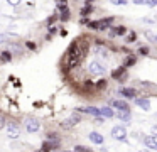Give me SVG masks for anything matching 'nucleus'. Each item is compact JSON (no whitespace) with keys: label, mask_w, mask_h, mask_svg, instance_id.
<instances>
[{"label":"nucleus","mask_w":157,"mask_h":152,"mask_svg":"<svg viewBox=\"0 0 157 152\" xmlns=\"http://www.w3.org/2000/svg\"><path fill=\"white\" fill-rule=\"evenodd\" d=\"M7 135H9L10 138H17L19 135H21V130H19V127H17V125L10 123V125L7 127Z\"/></svg>","instance_id":"7"},{"label":"nucleus","mask_w":157,"mask_h":152,"mask_svg":"<svg viewBox=\"0 0 157 152\" xmlns=\"http://www.w3.org/2000/svg\"><path fill=\"white\" fill-rule=\"evenodd\" d=\"M113 22V17H106V19H100V20H93V22H88V27L93 30H103L106 27H110V24Z\"/></svg>","instance_id":"1"},{"label":"nucleus","mask_w":157,"mask_h":152,"mask_svg":"<svg viewBox=\"0 0 157 152\" xmlns=\"http://www.w3.org/2000/svg\"><path fill=\"white\" fill-rule=\"evenodd\" d=\"M48 140H58V134H54V132L48 134Z\"/></svg>","instance_id":"26"},{"label":"nucleus","mask_w":157,"mask_h":152,"mask_svg":"<svg viewBox=\"0 0 157 152\" xmlns=\"http://www.w3.org/2000/svg\"><path fill=\"white\" fill-rule=\"evenodd\" d=\"M112 137L115 138V140H127V130L125 127H122V125H115V127L112 128Z\"/></svg>","instance_id":"2"},{"label":"nucleus","mask_w":157,"mask_h":152,"mask_svg":"<svg viewBox=\"0 0 157 152\" xmlns=\"http://www.w3.org/2000/svg\"><path fill=\"white\" fill-rule=\"evenodd\" d=\"M135 37H137L135 32H130L128 36H127V42H133V41H135Z\"/></svg>","instance_id":"22"},{"label":"nucleus","mask_w":157,"mask_h":152,"mask_svg":"<svg viewBox=\"0 0 157 152\" xmlns=\"http://www.w3.org/2000/svg\"><path fill=\"white\" fill-rule=\"evenodd\" d=\"M9 2V5H12V7H17L19 3H21V0H7Z\"/></svg>","instance_id":"27"},{"label":"nucleus","mask_w":157,"mask_h":152,"mask_svg":"<svg viewBox=\"0 0 157 152\" xmlns=\"http://www.w3.org/2000/svg\"><path fill=\"white\" fill-rule=\"evenodd\" d=\"M88 71H90V74H91V76H100V74L105 73V68H103L98 61H91V63H90V66H88Z\"/></svg>","instance_id":"3"},{"label":"nucleus","mask_w":157,"mask_h":152,"mask_svg":"<svg viewBox=\"0 0 157 152\" xmlns=\"http://www.w3.org/2000/svg\"><path fill=\"white\" fill-rule=\"evenodd\" d=\"M144 34H145V37H147V39L150 41V42H157V36H155V34L152 32V30H145V32H144Z\"/></svg>","instance_id":"17"},{"label":"nucleus","mask_w":157,"mask_h":152,"mask_svg":"<svg viewBox=\"0 0 157 152\" xmlns=\"http://www.w3.org/2000/svg\"><path fill=\"white\" fill-rule=\"evenodd\" d=\"M75 152H91V149L85 147V145H76V147H75Z\"/></svg>","instance_id":"20"},{"label":"nucleus","mask_w":157,"mask_h":152,"mask_svg":"<svg viewBox=\"0 0 157 152\" xmlns=\"http://www.w3.org/2000/svg\"><path fill=\"white\" fill-rule=\"evenodd\" d=\"M12 59V53L10 51H4L2 53V61H10Z\"/></svg>","instance_id":"19"},{"label":"nucleus","mask_w":157,"mask_h":152,"mask_svg":"<svg viewBox=\"0 0 157 152\" xmlns=\"http://www.w3.org/2000/svg\"><path fill=\"white\" fill-rule=\"evenodd\" d=\"M95 123H103V118L100 117V115H98V117L95 118Z\"/></svg>","instance_id":"34"},{"label":"nucleus","mask_w":157,"mask_h":152,"mask_svg":"<svg viewBox=\"0 0 157 152\" xmlns=\"http://www.w3.org/2000/svg\"><path fill=\"white\" fill-rule=\"evenodd\" d=\"M135 103L139 105L140 108H144V110H150V101H149V98H137Z\"/></svg>","instance_id":"12"},{"label":"nucleus","mask_w":157,"mask_h":152,"mask_svg":"<svg viewBox=\"0 0 157 152\" xmlns=\"http://www.w3.org/2000/svg\"><path fill=\"white\" fill-rule=\"evenodd\" d=\"M117 118L122 122H130V110H117Z\"/></svg>","instance_id":"11"},{"label":"nucleus","mask_w":157,"mask_h":152,"mask_svg":"<svg viewBox=\"0 0 157 152\" xmlns=\"http://www.w3.org/2000/svg\"><path fill=\"white\" fill-rule=\"evenodd\" d=\"M91 5H85V7H83V9H81V15L83 17H86V15H90V14H91Z\"/></svg>","instance_id":"18"},{"label":"nucleus","mask_w":157,"mask_h":152,"mask_svg":"<svg viewBox=\"0 0 157 152\" xmlns=\"http://www.w3.org/2000/svg\"><path fill=\"white\" fill-rule=\"evenodd\" d=\"M125 69H127L125 66H122V68H117V69L112 73V76L115 78V80H122V78L125 76Z\"/></svg>","instance_id":"14"},{"label":"nucleus","mask_w":157,"mask_h":152,"mask_svg":"<svg viewBox=\"0 0 157 152\" xmlns=\"http://www.w3.org/2000/svg\"><path fill=\"white\" fill-rule=\"evenodd\" d=\"M25 46H27L29 49H32V51L36 49V44H34V42H31V41H29V42H25Z\"/></svg>","instance_id":"30"},{"label":"nucleus","mask_w":157,"mask_h":152,"mask_svg":"<svg viewBox=\"0 0 157 152\" xmlns=\"http://www.w3.org/2000/svg\"><path fill=\"white\" fill-rule=\"evenodd\" d=\"M39 128H41V122L36 120V118H29L27 122H25V130L31 132V134H34V132H37Z\"/></svg>","instance_id":"5"},{"label":"nucleus","mask_w":157,"mask_h":152,"mask_svg":"<svg viewBox=\"0 0 157 152\" xmlns=\"http://www.w3.org/2000/svg\"><path fill=\"white\" fill-rule=\"evenodd\" d=\"M4 127H5V118L2 117V115H0V130H2Z\"/></svg>","instance_id":"32"},{"label":"nucleus","mask_w":157,"mask_h":152,"mask_svg":"<svg viewBox=\"0 0 157 152\" xmlns=\"http://www.w3.org/2000/svg\"><path fill=\"white\" fill-rule=\"evenodd\" d=\"M139 152H149V149H142V150H139Z\"/></svg>","instance_id":"35"},{"label":"nucleus","mask_w":157,"mask_h":152,"mask_svg":"<svg viewBox=\"0 0 157 152\" xmlns=\"http://www.w3.org/2000/svg\"><path fill=\"white\" fill-rule=\"evenodd\" d=\"M96 86H98V88H105V86H106V81H105V80H100Z\"/></svg>","instance_id":"29"},{"label":"nucleus","mask_w":157,"mask_h":152,"mask_svg":"<svg viewBox=\"0 0 157 152\" xmlns=\"http://www.w3.org/2000/svg\"><path fill=\"white\" fill-rule=\"evenodd\" d=\"M9 37H10V36H9V34H0V44L7 42V41H9Z\"/></svg>","instance_id":"24"},{"label":"nucleus","mask_w":157,"mask_h":152,"mask_svg":"<svg viewBox=\"0 0 157 152\" xmlns=\"http://www.w3.org/2000/svg\"><path fill=\"white\" fill-rule=\"evenodd\" d=\"M144 144H145L147 149H152V150H157V140H155V135H147L144 138Z\"/></svg>","instance_id":"6"},{"label":"nucleus","mask_w":157,"mask_h":152,"mask_svg":"<svg viewBox=\"0 0 157 152\" xmlns=\"http://www.w3.org/2000/svg\"><path fill=\"white\" fill-rule=\"evenodd\" d=\"M112 107L117 108V110H130L128 103H127V101H123V100H113L112 101Z\"/></svg>","instance_id":"8"},{"label":"nucleus","mask_w":157,"mask_h":152,"mask_svg":"<svg viewBox=\"0 0 157 152\" xmlns=\"http://www.w3.org/2000/svg\"><path fill=\"white\" fill-rule=\"evenodd\" d=\"M79 111H85V113H90V115H93V117H98V115H100V111H98V108H96V107L79 108Z\"/></svg>","instance_id":"15"},{"label":"nucleus","mask_w":157,"mask_h":152,"mask_svg":"<svg viewBox=\"0 0 157 152\" xmlns=\"http://www.w3.org/2000/svg\"><path fill=\"white\" fill-rule=\"evenodd\" d=\"M135 5H147V0H133Z\"/></svg>","instance_id":"28"},{"label":"nucleus","mask_w":157,"mask_h":152,"mask_svg":"<svg viewBox=\"0 0 157 152\" xmlns=\"http://www.w3.org/2000/svg\"><path fill=\"white\" fill-rule=\"evenodd\" d=\"M133 64H135V57H127V61H125V68L133 66Z\"/></svg>","instance_id":"21"},{"label":"nucleus","mask_w":157,"mask_h":152,"mask_svg":"<svg viewBox=\"0 0 157 152\" xmlns=\"http://www.w3.org/2000/svg\"><path fill=\"white\" fill-rule=\"evenodd\" d=\"M113 5H127V0H110Z\"/></svg>","instance_id":"25"},{"label":"nucleus","mask_w":157,"mask_h":152,"mask_svg":"<svg viewBox=\"0 0 157 152\" xmlns=\"http://www.w3.org/2000/svg\"><path fill=\"white\" fill-rule=\"evenodd\" d=\"M79 122H81L79 115L73 113L71 117H68L66 120H63V122H61V127H63V128H71V127H75V125H78Z\"/></svg>","instance_id":"4"},{"label":"nucleus","mask_w":157,"mask_h":152,"mask_svg":"<svg viewBox=\"0 0 157 152\" xmlns=\"http://www.w3.org/2000/svg\"><path fill=\"white\" fill-rule=\"evenodd\" d=\"M88 137H90V140H91L93 144H98V145L103 144V135L98 134V132H90Z\"/></svg>","instance_id":"10"},{"label":"nucleus","mask_w":157,"mask_h":152,"mask_svg":"<svg viewBox=\"0 0 157 152\" xmlns=\"http://www.w3.org/2000/svg\"><path fill=\"white\" fill-rule=\"evenodd\" d=\"M120 95H123L125 98H135L137 91L133 90V88H122V90H120Z\"/></svg>","instance_id":"13"},{"label":"nucleus","mask_w":157,"mask_h":152,"mask_svg":"<svg viewBox=\"0 0 157 152\" xmlns=\"http://www.w3.org/2000/svg\"><path fill=\"white\" fill-rule=\"evenodd\" d=\"M139 53L142 54V56H147V54H149V47H147V46H142V47L139 49Z\"/></svg>","instance_id":"23"},{"label":"nucleus","mask_w":157,"mask_h":152,"mask_svg":"<svg viewBox=\"0 0 157 152\" xmlns=\"http://www.w3.org/2000/svg\"><path fill=\"white\" fill-rule=\"evenodd\" d=\"M147 5H149V7H155L157 5V0H147Z\"/></svg>","instance_id":"31"},{"label":"nucleus","mask_w":157,"mask_h":152,"mask_svg":"<svg viewBox=\"0 0 157 152\" xmlns=\"http://www.w3.org/2000/svg\"><path fill=\"white\" fill-rule=\"evenodd\" d=\"M125 32H127L125 27H123V25H118V27H113L112 32H110V34H112V36H123Z\"/></svg>","instance_id":"16"},{"label":"nucleus","mask_w":157,"mask_h":152,"mask_svg":"<svg viewBox=\"0 0 157 152\" xmlns=\"http://www.w3.org/2000/svg\"><path fill=\"white\" fill-rule=\"evenodd\" d=\"M56 17H58L56 14H54V15H51V17H49V19H48V25H49V24H52V22H54V20H56Z\"/></svg>","instance_id":"33"},{"label":"nucleus","mask_w":157,"mask_h":152,"mask_svg":"<svg viewBox=\"0 0 157 152\" xmlns=\"http://www.w3.org/2000/svg\"><path fill=\"white\" fill-rule=\"evenodd\" d=\"M98 111H100V117H103V118H112L115 115L110 107H101V108H98Z\"/></svg>","instance_id":"9"}]
</instances>
